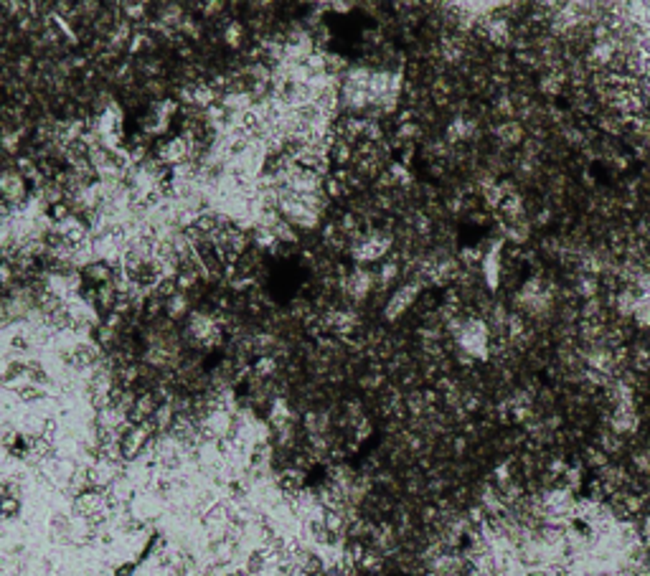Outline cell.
I'll return each instance as SVG.
<instances>
[{
    "label": "cell",
    "mask_w": 650,
    "mask_h": 576,
    "mask_svg": "<svg viewBox=\"0 0 650 576\" xmlns=\"http://www.w3.org/2000/svg\"><path fill=\"white\" fill-rule=\"evenodd\" d=\"M417 295H419V282H409L396 292V295L389 300V305L384 307V318L386 320H396L399 315L407 312V307L417 303Z\"/></svg>",
    "instance_id": "1"
},
{
    "label": "cell",
    "mask_w": 650,
    "mask_h": 576,
    "mask_svg": "<svg viewBox=\"0 0 650 576\" xmlns=\"http://www.w3.org/2000/svg\"><path fill=\"white\" fill-rule=\"evenodd\" d=\"M224 41H227L229 46L239 48L242 46V41H244V28L239 23H231L227 31H224Z\"/></svg>",
    "instance_id": "5"
},
{
    "label": "cell",
    "mask_w": 650,
    "mask_h": 576,
    "mask_svg": "<svg viewBox=\"0 0 650 576\" xmlns=\"http://www.w3.org/2000/svg\"><path fill=\"white\" fill-rule=\"evenodd\" d=\"M642 538H645V544L650 546V515L645 518V523H642Z\"/></svg>",
    "instance_id": "7"
},
{
    "label": "cell",
    "mask_w": 650,
    "mask_h": 576,
    "mask_svg": "<svg viewBox=\"0 0 650 576\" xmlns=\"http://www.w3.org/2000/svg\"><path fill=\"white\" fill-rule=\"evenodd\" d=\"M574 295L582 297L584 303L587 300H595V297H600V289H602V285H600V277H592V274H577L574 277Z\"/></svg>",
    "instance_id": "3"
},
{
    "label": "cell",
    "mask_w": 650,
    "mask_h": 576,
    "mask_svg": "<svg viewBox=\"0 0 650 576\" xmlns=\"http://www.w3.org/2000/svg\"><path fill=\"white\" fill-rule=\"evenodd\" d=\"M604 160H607V163H610L612 168H615V171H625L627 165H630V160H627V157L622 155V153H612V155H610V157H604Z\"/></svg>",
    "instance_id": "6"
},
{
    "label": "cell",
    "mask_w": 650,
    "mask_h": 576,
    "mask_svg": "<svg viewBox=\"0 0 650 576\" xmlns=\"http://www.w3.org/2000/svg\"><path fill=\"white\" fill-rule=\"evenodd\" d=\"M645 242H648V247H650V231H648V236H645Z\"/></svg>",
    "instance_id": "8"
},
{
    "label": "cell",
    "mask_w": 650,
    "mask_h": 576,
    "mask_svg": "<svg viewBox=\"0 0 650 576\" xmlns=\"http://www.w3.org/2000/svg\"><path fill=\"white\" fill-rule=\"evenodd\" d=\"M630 368L635 374H648L650 371V345L645 343H635L630 348Z\"/></svg>",
    "instance_id": "4"
},
{
    "label": "cell",
    "mask_w": 650,
    "mask_h": 576,
    "mask_svg": "<svg viewBox=\"0 0 650 576\" xmlns=\"http://www.w3.org/2000/svg\"><path fill=\"white\" fill-rule=\"evenodd\" d=\"M495 137H498V142L501 145H508V148H513V145H521V142H526V130L521 122H516V119H510V122H501V125L495 127Z\"/></svg>",
    "instance_id": "2"
}]
</instances>
